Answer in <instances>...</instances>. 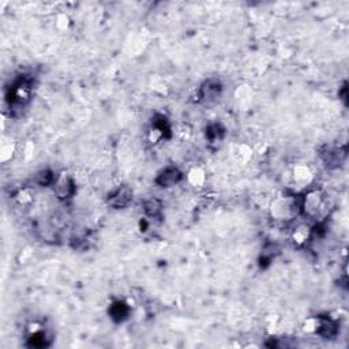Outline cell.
Listing matches in <instances>:
<instances>
[{"instance_id":"6","label":"cell","mask_w":349,"mask_h":349,"mask_svg":"<svg viewBox=\"0 0 349 349\" xmlns=\"http://www.w3.org/2000/svg\"><path fill=\"white\" fill-rule=\"evenodd\" d=\"M322 155L326 165H340L345 158V149H328Z\"/></svg>"},{"instance_id":"9","label":"cell","mask_w":349,"mask_h":349,"mask_svg":"<svg viewBox=\"0 0 349 349\" xmlns=\"http://www.w3.org/2000/svg\"><path fill=\"white\" fill-rule=\"evenodd\" d=\"M336 332H337L336 324H334L333 321H330V319H328V321H322L321 325H319L318 333L321 334V336L332 337L336 334Z\"/></svg>"},{"instance_id":"8","label":"cell","mask_w":349,"mask_h":349,"mask_svg":"<svg viewBox=\"0 0 349 349\" xmlns=\"http://www.w3.org/2000/svg\"><path fill=\"white\" fill-rule=\"evenodd\" d=\"M143 209L146 211L147 216L158 217L161 214V210H163V205L158 199H149L143 205Z\"/></svg>"},{"instance_id":"10","label":"cell","mask_w":349,"mask_h":349,"mask_svg":"<svg viewBox=\"0 0 349 349\" xmlns=\"http://www.w3.org/2000/svg\"><path fill=\"white\" fill-rule=\"evenodd\" d=\"M37 181H39L41 185H49L55 181V176L52 175V172L49 171H43L37 175Z\"/></svg>"},{"instance_id":"1","label":"cell","mask_w":349,"mask_h":349,"mask_svg":"<svg viewBox=\"0 0 349 349\" xmlns=\"http://www.w3.org/2000/svg\"><path fill=\"white\" fill-rule=\"evenodd\" d=\"M133 198V191L130 190L127 185L119 187L115 193L108 198V203L115 209H121L129 205V202Z\"/></svg>"},{"instance_id":"4","label":"cell","mask_w":349,"mask_h":349,"mask_svg":"<svg viewBox=\"0 0 349 349\" xmlns=\"http://www.w3.org/2000/svg\"><path fill=\"white\" fill-rule=\"evenodd\" d=\"M55 193L60 199L69 198L74 193L73 180L67 176L59 177L57 180H55Z\"/></svg>"},{"instance_id":"7","label":"cell","mask_w":349,"mask_h":349,"mask_svg":"<svg viewBox=\"0 0 349 349\" xmlns=\"http://www.w3.org/2000/svg\"><path fill=\"white\" fill-rule=\"evenodd\" d=\"M109 314H111L113 321L121 322V321H124V319L127 318V315H129V308H127V306H125L124 303H113L112 307H111V310H109Z\"/></svg>"},{"instance_id":"2","label":"cell","mask_w":349,"mask_h":349,"mask_svg":"<svg viewBox=\"0 0 349 349\" xmlns=\"http://www.w3.org/2000/svg\"><path fill=\"white\" fill-rule=\"evenodd\" d=\"M221 93V83L216 79H209L201 87V97L205 101H214Z\"/></svg>"},{"instance_id":"3","label":"cell","mask_w":349,"mask_h":349,"mask_svg":"<svg viewBox=\"0 0 349 349\" xmlns=\"http://www.w3.org/2000/svg\"><path fill=\"white\" fill-rule=\"evenodd\" d=\"M181 180V172L177 168H167L164 172L157 177V184L161 187H171L177 184Z\"/></svg>"},{"instance_id":"5","label":"cell","mask_w":349,"mask_h":349,"mask_svg":"<svg viewBox=\"0 0 349 349\" xmlns=\"http://www.w3.org/2000/svg\"><path fill=\"white\" fill-rule=\"evenodd\" d=\"M321 206H322V198L316 193L307 195L306 199H304V205H303L304 213L308 214V216H315L319 211V209H321Z\"/></svg>"}]
</instances>
